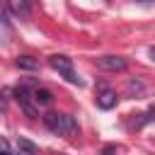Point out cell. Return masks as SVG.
I'll return each instance as SVG.
<instances>
[{"label": "cell", "instance_id": "8", "mask_svg": "<svg viewBox=\"0 0 155 155\" xmlns=\"http://www.w3.org/2000/svg\"><path fill=\"white\" fill-rule=\"evenodd\" d=\"M31 94H34V102H36V104H41V107H46V104H51V102H53V94H51L48 90H44V87H36Z\"/></svg>", "mask_w": 155, "mask_h": 155}, {"label": "cell", "instance_id": "3", "mask_svg": "<svg viewBox=\"0 0 155 155\" xmlns=\"http://www.w3.org/2000/svg\"><path fill=\"white\" fill-rule=\"evenodd\" d=\"M116 102H119L116 90H111V87H107L104 82H99V85H97V107H99V109H114Z\"/></svg>", "mask_w": 155, "mask_h": 155}, {"label": "cell", "instance_id": "13", "mask_svg": "<svg viewBox=\"0 0 155 155\" xmlns=\"http://www.w3.org/2000/svg\"><path fill=\"white\" fill-rule=\"evenodd\" d=\"M0 153H2V155H10V153H12V148H10V143H7V140H5L2 136H0Z\"/></svg>", "mask_w": 155, "mask_h": 155}, {"label": "cell", "instance_id": "10", "mask_svg": "<svg viewBox=\"0 0 155 155\" xmlns=\"http://www.w3.org/2000/svg\"><path fill=\"white\" fill-rule=\"evenodd\" d=\"M126 90H128L131 97H143V92H145L143 85H140L138 80H128V82H126Z\"/></svg>", "mask_w": 155, "mask_h": 155}, {"label": "cell", "instance_id": "15", "mask_svg": "<svg viewBox=\"0 0 155 155\" xmlns=\"http://www.w3.org/2000/svg\"><path fill=\"white\" fill-rule=\"evenodd\" d=\"M150 58H155V46H153V48H150Z\"/></svg>", "mask_w": 155, "mask_h": 155}, {"label": "cell", "instance_id": "1", "mask_svg": "<svg viewBox=\"0 0 155 155\" xmlns=\"http://www.w3.org/2000/svg\"><path fill=\"white\" fill-rule=\"evenodd\" d=\"M44 124L48 126V131H53L56 136H63V138H70V136L78 133V121L70 114L48 111V114H44Z\"/></svg>", "mask_w": 155, "mask_h": 155}, {"label": "cell", "instance_id": "4", "mask_svg": "<svg viewBox=\"0 0 155 155\" xmlns=\"http://www.w3.org/2000/svg\"><path fill=\"white\" fill-rule=\"evenodd\" d=\"M15 99L19 102V107L24 109V114H27L29 119H36V109H34L36 102H34V94H31L24 85H22V87H15Z\"/></svg>", "mask_w": 155, "mask_h": 155}, {"label": "cell", "instance_id": "11", "mask_svg": "<svg viewBox=\"0 0 155 155\" xmlns=\"http://www.w3.org/2000/svg\"><path fill=\"white\" fill-rule=\"evenodd\" d=\"M17 150H19V153H29V155H31V153H36L39 148H36L31 140H27V138H19V140H17Z\"/></svg>", "mask_w": 155, "mask_h": 155}, {"label": "cell", "instance_id": "12", "mask_svg": "<svg viewBox=\"0 0 155 155\" xmlns=\"http://www.w3.org/2000/svg\"><path fill=\"white\" fill-rule=\"evenodd\" d=\"M148 121H155V104L148 109V114H143V119H140V124H148Z\"/></svg>", "mask_w": 155, "mask_h": 155}, {"label": "cell", "instance_id": "5", "mask_svg": "<svg viewBox=\"0 0 155 155\" xmlns=\"http://www.w3.org/2000/svg\"><path fill=\"white\" fill-rule=\"evenodd\" d=\"M97 65L102 70H107V73H121V70H126L128 61L124 56H99L97 58Z\"/></svg>", "mask_w": 155, "mask_h": 155}, {"label": "cell", "instance_id": "2", "mask_svg": "<svg viewBox=\"0 0 155 155\" xmlns=\"http://www.w3.org/2000/svg\"><path fill=\"white\" fill-rule=\"evenodd\" d=\"M48 65H51L53 70H58L68 82H73V85H82V80L78 78V73L73 70V61H70L68 56H63V53H53V56H48Z\"/></svg>", "mask_w": 155, "mask_h": 155}, {"label": "cell", "instance_id": "7", "mask_svg": "<svg viewBox=\"0 0 155 155\" xmlns=\"http://www.w3.org/2000/svg\"><path fill=\"white\" fill-rule=\"evenodd\" d=\"M10 39H12V27H10V22L5 19V12H2V7H0V44L7 46Z\"/></svg>", "mask_w": 155, "mask_h": 155}, {"label": "cell", "instance_id": "9", "mask_svg": "<svg viewBox=\"0 0 155 155\" xmlns=\"http://www.w3.org/2000/svg\"><path fill=\"white\" fill-rule=\"evenodd\" d=\"M17 68L36 70V68H39V58H34V56H19V58H17Z\"/></svg>", "mask_w": 155, "mask_h": 155}, {"label": "cell", "instance_id": "6", "mask_svg": "<svg viewBox=\"0 0 155 155\" xmlns=\"http://www.w3.org/2000/svg\"><path fill=\"white\" fill-rule=\"evenodd\" d=\"M7 2H10V10H12L15 17H19V19H27L29 17V12H31L29 0H7Z\"/></svg>", "mask_w": 155, "mask_h": 155}, {"label": "cell", "instance_id": "14", "mask_svg": "<svg viewBox=\"0 0 155 155\" xmlns=\"http://www.w3.org/2000/svg\"><path fill=\"white\" fill-rule=\"evenodd\" d=\"M0 111H7V99H5L2 92H0Z\"/></svg>", "mask_w": 155, "mask_h": 155}]
</instances>
